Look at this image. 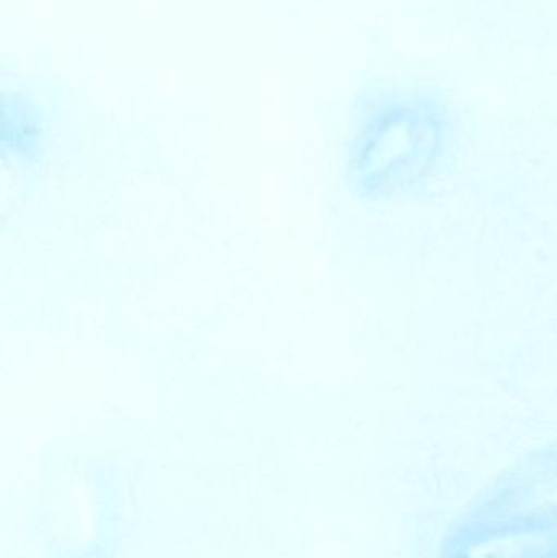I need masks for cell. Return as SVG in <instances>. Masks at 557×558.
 I'll use <instances>...</instances> for the list:
<instances>
[{
    "label": "cell",
    "mask_w": 557,
    "mask_h": 558,
    "mask_svg": "<svg viewBox=\"0 0 557 558\" xmlns=\"http://www.w3.org/2000/svg\"><path fill=\"white\" fill-rule=\"evenodd\" d=\"M457 123L441 101L405 95L366 131L356 179L373 199H411L447 173L457 149Z\"/></svg>",
    "instance_id": "cell-1"
}]
</instances>
